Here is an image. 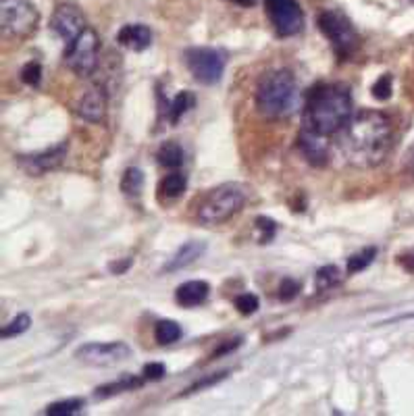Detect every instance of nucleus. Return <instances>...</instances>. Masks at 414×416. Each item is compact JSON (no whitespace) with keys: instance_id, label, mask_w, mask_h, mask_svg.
I'll list each match as a JSON object with an SVG mask.
<instances>
[{"instance_id":"nucleus-1","label":"nucleus","mask_w":414,"mask_h":416,"mask_svg":"<svg viewBox=\"0 0 414 416\" xmlns=\"http://www.w3.org/2000/svg\"><path fill=\"white\" fill-rule=\"evenodd\" d=\"M394 146L392 119L381 110H361L352 115L340 135V152L358 169L381 165Z\"/></svg>"},{"instance_id":"nucleus-2","label":"nucleus","mask_w":414,"mask_h":416,"mask_svg":"<svg viewBox=\"0 0 414 416\" xmlns=\"http://www.w3.org/2000/svg\"><path fill=\"white\" fill-rule=\"evenodd\" d=\"M354 100L350 85L342 81L317 83L302 108V127L319 135H336L352 119Z\"/></svg>"},{"instance_id":"nucleus-3","label":"nucleus","mask_w":414,"mask_h":416,"mask_svg":"<svg viewBox=\"0 0 414 416\" xmlns=\"http://www.w3.org/2000/svg\"><path fill=\"white\" fill-rule=\"evenodd\" d=\"M256 110L267 119H288L300 104L298 81L290 69H275L267 73L254 94Z\"/></svg>"},{"instance_id":"nucleus-4","label":"nucleus","mask_w":414,"mask_h":416,"mask_svg":"<svg viewBox=\"0 0 414 416\" xmlns=\"http://www.w3.org/2000/svg\"><path fill=\"white\" fill-rule=\"evenodd\" d=\"M248 192L242 183H221L215 188L198 208V221L202 225H223L231 221L246 204Z\"/></svg>"},{"instance_id":"nucleus-5","label":"nucleus","mask_w":414,"mask_h":416,"mask_svg":"<svg viewBox=\"0 0 414 416\" xmlns=\"http://www.w3.org/2000/svg\"><path fill=\"white\" fill-rule=\"evenodd\" d=\"M317 25L321 33L329 40L336 56L340 60H348L358 48V31L354 29L352 21L338 8H325L317 17Z\"/></svg>"},{"instance_id":"nucleus-6","label":"nucleus","mask_w":414,"mask_h":416,"mask_svg":"<svg viewBox=\"0 0 414 416\" xmlns=\"http://www.w3.org/2000/svg\"><path fill=\"white\" fill-rule=\"evenodd\" d=\"M38 23L40 13L29 0H0V29L6 40H27Z\"/></svg>"},{"instance_id":"nucleus-7","label":"nucleus","mask_w":414,"mask_h":416,"mask_svg":"<svg viewBox=\"0 0 414 416\" xmlns=\"http://www.w3.org/2000/svg\"><path fill=\"white\" fill-rule=\"evenodd\" d=\"M183 60L192 77L204 85L219 83L225 71V56L208 46H192L183 52Z\"/></svg>"},{"instance_id":"nucleus-8","label":"nucleus","mask_w":414,"mask_h":416,"mask_svg":"<svg viewBox=\"0 0 414 416\" xmlns=\"http://www.w3.org/2000/svg\"><path fill=\"white\" fill-rule=\"evenodd\" d=\"M98 50H100V38L92 27H88L73 44L67 46L65 65L77 77H90L98 65Z\"/></svg>"},{"instance_id":"nucleus-9","label":"nucleus","mask_w":414,"mask_h":416,"mask_svg":"<svg viewBox=\"0 0 414 416\" xmlns=\"http://www.w3.org/2000/svg\"><path fill=\"white\" fill-rule=\"evenodd\" d=\"M125 342H90L75 350V358L90 367H115L131 356Z\"/></svg>"},{"instance_id":"nucleus-10","label":"nucleus","mask_w":414,"mask_h":416,"mask_svg":"<svg viewBox=\"0 0 414 416\" xmlns=\"http://www.w3.org/2000/svg\"><path fill=\"white\" fill-rule=\"evenodd\" d=\"M267 15L281 38H292L304 27V13L296 0H263Z\"/></svg>"},{"instance_id":"nucleus-11","label":"nucleus","mask_w":414,"mask_h":416,"mask_svg":"<svg viewBox=\"0 0 414 416\" xmlns=\"http://www.w3.org/2000/svg\"><path fill=\"white\" fill-rule=\"evenodd\" d=\"M88 27L83 13L75 4H58L50 17V29L65 42V46L73 44Z\"/></svg>"},{"instance_id":"nucleus-12","label":"nucleus","mask_w":414,"mask_h":416,"mask_svg":"<svg viewBox=\"0 0 414 416\" xmlns=\"http://www.w3.org/2000/svg\"><path fill=\"white\" fill-rule=\"evenodd\" d=\"M67 152H69V146H67V142H63V144H56V146H52L48 150L19 156L17 165H19V169L25 175H29V177H42V175L58 169L65 163Z\"/></svg>"},{"instance_id":"nucleus-13","label":"nucleus","mask_w":414,"mask_h":416,"mask_svg":"<svg viewBox=\"0 0 414 416\" xmlns=\"http://www.w3.org/2000/svg\"><path fill=\"white\" fill-rule=\"evenodd\" d=\"M298 150L313 167H325L329 163V146L325 142V135H319L310 129H300L298 133Z\"/></svg>"},{"instance_id":"nucleus-14","label":"nucleus","mask_w":414,"mask_h":416,"mask_svg":"<svg viewBox=\"0 0 414 416\" xmlns=\"http://www.w3.org/2000/svg\"><path fill=\"white\" fill-rule=\"evenodd\" d=\"M77 115L88 123H102L106 117V92L102 85L83 92L77 104Z\"/></svg>"},{"instance_id":"nucleus-15","label":"nucleus","mask_w":414,"mask_h":416,"mask_svg":"<svg viewBox=\"0 0 414 416\" xmlns=\"http://www.w3.org/2000/svg\"><path fill=\"white\" fill-rule=\"evenodd\" d=\"M117 42L133 52H144L152 44V29L144 23H129L123 25L117 33Z\"/></svg>"},{"instance_id":"nucleus-16","label":"nucleus","mask_w":414,"mask_h":416,"mask_svg":"<svg viewBox=\"0 0 414 416\" xmlns=\"http://www.w3.org/2000/svg\"><path fill=\"white\" fill-rule=\"evenodd\" d=\"M210 294V285L202 279H192V281H185L181 283L177 290H175V302L183 308H196L200 304L206 302Z\"/></svg>"},{"instance_id":"nucleus-17","label":"nucleus","mask_w":414,"mask_h":416,"mask_svg":"<svg viewBox=\"0 0 414 416\" xmlns=\"http://www.w3.org/2000/svg\"><path fill=\"white\" fill-rule=\"evenodd\" d=\"M204 252H206V244H204V242H198V240L185 242V244L173 254V258H169V263L163 267V273H177V271H181V269L194 265Z\"/></svg>"},{"instance_id":"nucleus-18","label":"nucleus","mask_w":414,"mask_h":416,"mask_svg":"<svg viewBox=\"0 0 414 416\" xmlns=\"http://www.w3.org/2000/svg\"><path fill=\"white\" fill-rule=\"evenodd\" d=\"M142 385H144V379H140L135 375H123L117 381H110L106 385L96 388L94 390V398L96 400H106V398H113V396H119V394H125V392L140 390Z\"/></svg>"},{"instance_id":"nucleus-19","label":"nucleus","mask_w":414,"mask_h":416,"mask_svg":"<svg viewBox=\"0 0 414 416\" xmlns=\"http://www.w3.org/2000/svg\"><path fill=\"white\" fill-rule=\"evenodd\" d=\"M196 106V94L190 90H181L169 104H167V119L171 125H177L185 113H190Z\"/></svg>"},{"instance_id":"nucleus-20","label":"nucleus","mask_w":414,"mask_h":416,"mask_svg":"<svg viewBox=\"0 0 414 416\" xmlns=\"http://www.w3.org/2000/svg\"><path fill=\"white\" fill-rule=\"evenodd\" d=\"M156 160L165 169H179L183 165V148L175 140H167L156 150Z\"/></svg>"},{"instance_id":"nucleus-21","label":"nucleus","mask_w":414,"mask_h":416,"mask_svg":"<svg viewBox=\"0 0 414 416\" xmlns=\"http://www.w3.org/2000/svg\"><path fill=\"white\" fill-rule=\"evenodd\" d=\"M185 188H188V177H185L183 173H179V171L169 173V175L158 183V192H160L165 198H171V200L183 196Z\"/></svg>"},{"instance_id":"nucleus-22","label":"nucleus","mask_w":414,"mask_h":416,"mask_svg":"<svg viewBox=\"0 0 414 416\" xmlns=\"http://www.w3.org/2000/svg\"><path fill=\"white\" fill-rule=\"evenodd\" d=\"M179 338H181V327H179L175 321L163 319V321L156 323V327H154V340H156L160 346H169V344L177 342Z\"/></svg>"},{"instance_id":"nucleus-23","label":"nucleus","mask_w":414,"mask_h":416,"mask_svg":"<svg viewBox=\"0 0 414 416\" xmlns=\"http://www.w3.org/2000/svg\"><path fill=\"white\" fill-rule=\"evenodd\" d=\"M144 188V173L138 167H129L121 177V192L125 196H138Z\"/></svg>"},{"instance_id":"nucleus-24","label":"nucleus","mask_w":414,"mask_h":416,"mask_svg":"<svg viewBox=\"0 0 414 416\" xmlns=\"http://www.w3.org/2000/svg\"><path fill=\"white\" fill-rule=\"evenodd\" d=\"M342 281V271L336 267V265H325L317 271L315 275V283H317V290L319 292H325V290H331L336 288L338 283Z\"/></svg>"},{"instance_id":"nucleus-25","label":"nucleus","mask_w":414,"mask_h":416,"mask_svg":"<svg viewBox=\"0 0 414 416\" xmlns=\"http://www.w3.org/2000/svg\"><path fill=\"white\" fill-rule=\"evenodd\" d=\"M375 256H377V248H375V246L365 248V250H361V252H356V254H352V256L348 258L346 271H348L350 275L361 273V271H365L367 267H371V263L375 260Z\"/></svg>"},{"instance_id":"nucleus-26","label":"nucleus","mask_w":414,"mask_h":416,"mask_svg":"<svg viewBox=\"0 0 414 416\" xmlns=\"http://www.w3.org/2000/svg\"><path fill=\"white\" fill-rule=\"evenodd\" d=\"M85 406V402L81 398H71V400H60V402H54L46 408V415L48 416H71L81 413V408Z\"/></svg>"},{"instance_id":"nucleus-27","label":"nucleus","mask_w":414,"mask_h":416,"mask_svg":"<svg viewBox=\"0 0 414 416\" xmlns=\"http://www.w3.org/2000/svg\"><path fill=\"white\" fill-rule=\"evenodd\" d=\"M31 327V317L29 315H25V313H21V315H17L8 325H4L2 327V331H0V335L4 338V340H10V338H17V335H21V333H25L27 329Z\"/></svg>"},{"instance_id":"nucleus-28","label":"nucleus","mask_w":414,"mask_h":416,"mask_svg":"<svg viewBox=\"0 0 414 416\" xmlns=\"http://www.w3.org/2000/svg\"><path fill=\"white\" fill-rule=\"evenodd\" d=\"M254 225H256V231H258V244L273 242V238H275V233L279 229V225L273 219H269V217H256Z\"/></svg>"},{"instance_id":"nucleus-29","label":"nucleus","mask_w":414,"mask_h":416,"mask_svg":"<svg viewBox=\"0 0 414 416\" xmlns=\"http://www.w3.org/2000/svg\"><path fill=\"white\" fill-rule=\"evenodd\" d=\"M371 92H373V98H377V100H390L392 92H394V77H392V73H383L373 83Z\"/></svg>"},{"instance_id":"nucleus-30","label":"nucleus","mask_w":414,"mask_h":416,"mask_svg":"<svg viewBox=\"0 0 414 416\" xmlns=\"http://www.w3.org/2000/svg\"><path fill=\"white\" fill-rule=\"evenodd\" d=\"M300 290H302L300 281H296V279H292V277H283L281 283H279L277 296H279L281 302H292V300H296V296L300 294Z\"/></svg>"},{"instance_id":"nucleus-31","label":"nucleus","mask_w":414,"mask_h":416,"mask_svg":"<svg viewBox=\"0 0 414 416\" xmlns=\"http://www.w3.org/2000/svg\"><path fill=\"white\" fill-rule=\"evenodd\" d=\"M21 81H23L25 85L38 88V85H40V81H42V65H40V63H35V60L27 63V65L21 69Z\"/></svg>"},{"instance_id":"nucleus-32","label":"nucleus","mask_w":414,"mask_h":416,"mask_svg":"<svg viewBox=\"0 0 414 416\" xmlns=\"http://www.w3.org/2000/svg\"><path fill=\"white\" fill-rule=\"evenodd\" d=\"M233 304H235L238 313L244 315V317L254 315V313L258 310V306H260V302H258V298H256L254 294H240V296L235 298Z\"/></svg>"},{"instance_id":"nucleus-33","label":"nucleus","mask_w":414,"mask_h":416,"mask_svg":"<svg viewBox=\"0 0 414 416\" xmlns=\"http://www.w3.org/2000/svg\"><path fill=\"white\" fill-rule=\"evenodd\" d=\"M229 373L227 371H221V373H215V375H208V377H204V379H200V381H196L194 385H190L185 392H183V396H190V394H196V392H202V390H206V388H213V385H217L219 381H223L225 377H227Z\"/></svg>"},{"instance_id":"nucleus-34","label":"nucleus","mask_w":414,"mask_h":416,"mask_svg":"<svg viewBox=\"0 0 414 416\" xmlns=\"http://www.w3.org/2000/svg\"><path fill=\"white\" fill-rule=\"evenodd\" d=\"M144 379L146 381H160L165 375H167V369H165V365H160V363H148L146 367H144Z\"/></svg>"},{"instance_id":"nucleus-35","label":"nucleus","mask_w":414,"mask_h":416,"mask_svg":"<svg viewBox=\"0 0 414 416\" xmlns=\"http://www.w3.org/2000/svg\"><path fill=\"white\" fill-rule=\"evenodd\" d=\"M240 344H242V338H235V340H229V342H225L210 358H217V356H223V354H229V352H233L235 348H240Z\"/></svg>"},{"instance_id":"nucleus-36","label":"nucleus","mask_w":414,"mask_h":416,"mask_svg":"<svg viewBox=\"0 0 414 416\" xmlns=\"http://www.w3.org/2000/svg\"><path fill=\"white\" fill-rule=\"evenodd\" d=\"M131 265H133V260H131V258H123V260H119V263H110V267H108V269H110V273H113V275H123V273H125V271H127Z\"/></svg>"},{"instance_id":"nucleus-37","label":"nucleus","mask_w":414,"mask_h":416,"mask_svg":"<svg viewBox=\"0 0 414 416\" xmlns=\"http://www.w3.org/2000/svg\"><path fill=\"white\" fill-rule=\"evenodd\" d=\"M400 263H402V267H404L406 271H414V254L413 256H402Z\"/></svg>"},{"instance_id":"nucleus-38","label":"nucleus","mask_w":414,"mask_h":416,"mask_svg":"<svg viewBox=\"0 0 414 416\" xmlns=\"http://www.w3.org/2000/svg\"><path fill=\"white\" fill-rule=\"evenodd\" d=\"M233 2H238V4H242V6H254L258 0H233Z\"/></svg>"},{"instance_id":"nucleus-39","label":"nucleus","mask_w":414,"mask_h":416,"mask_svg":"<svg viewBox=\"0 0 414 416\" xmlns=\"http://www.w3.org/2000/svg\"><path fill=\"white\" fill-rule=\"evenodd\" d=\"M413 171H414V156H413Z\"/></svg>"}]
</instances>
